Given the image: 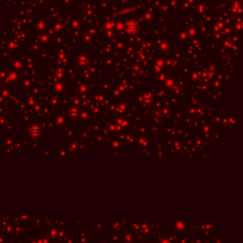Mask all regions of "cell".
<instances>
[{
  "label": "cell",
  "instance_id": "1",
  "mask_svg": "<svg viewBox=\"0 0 243 243\" xmlns=\"http://www.w3.org/2000/svg\"><path fill=\"white\" fill-rule=\"evenodd\" d=\"M126 29L127 31H138V26L136 23H132V22H127L126 25Z\"/></svg>",
  "mask_w": 243,
  "mask_h": 243
}]
</instances>
